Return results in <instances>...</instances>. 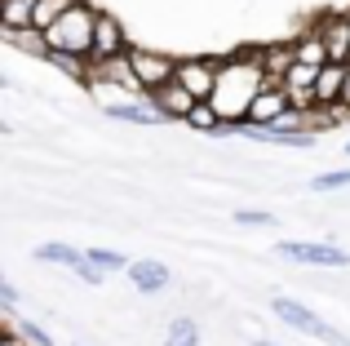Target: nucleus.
<instances>
[{"mask_svg":"<svg viewBox=\"0 0 350 346\" xmlns=\"http://www.w3.org/2000/svg\"><path fill=\"white\" fill-rule=\"evenodd\" d=\"M346 156H350V142H346Z\"/></svg>","mask_w":350,"mask_h":346,"instance_id":"29","label":"nucleus"},{"mask_svg":"<svg viewBox=\"0 0 350 346\" xmlns=\"http://www.w3.org/2000/svg\"><path fill=\"white\" fill-rule=\"evenodd\" d=\"M5 40L14 44V49H23V53H31V58H44L49 62V53H53V44H49V36L40 31V27H23V31H5Z\"/></svg>","mask_w":350,"mask_h":346,"instance_id":"18","label":"nucleus"},{"mask_svg":"<svg viewBox=\"0 0 350 346\" xmlns=\"http://www.w3.org/2000/svg\"><path fill=\"white\" fill-rule=\"evenodd\" d=\"M342 107L350 111V76H346V94H342Z\"/></svg>","mask_w":350,"mask_h":346,"instance_id":"27","label":"nucleus"},{"mask_svg":"<svg viewBox=\"0 0 350 346\" xmlns=\"http://www.w3.org/2000/svg\"><path fill=\"white\" fill-rule=\"evenodd\" d=\"M133 49L124 36V23H120L116 14H98V31H94V53H89V62H107V58H124V53Z\"/></svg>","mask_w":350,"mask_h":346,"instance_id":"7","label":"nucleus"},{"mask_svg":"<svg viewBox=\"0 0 350 346\" xmlns=\"http://www.w3.org/2000/svg\"><path fill=\"white\" fill-rule=\"evenodd\" d=\"M67 9H71V0H36V27H40V31L53 27Z\"/></svg>","mask_w":350,"mask_h":346,"instance_id":"20","label":"nucleus"},{"mask_svg":"<svg viewBox=\"0 0 350 346\" xmlns=\"http://www.w3.org/2000/svg\"><path fill=\"white\" fill-rule=\"evenodd\" d=\"M0 346H31L23 338V329H18V320L9 315V324H5V333H0Z\"/></svg>","mask_w":350,"mask_h":346,"instance_id":"25","label":"nucleus"},{"mask_svg":"<svg viewBox=\"0 0 350 346\" xmlns=\"http://www.w3.org/2000/svg\"><path fill=\"white\" fill-rule=\"evenodd\" d=\"M346 76H350V62H324V67H319V80H315V103L319 107H342Z\"/></svg>","mask_w":350,"mask_h":346,"instance_id":"12","label":"nucleus"},{"mask_svg":"<svg viewBox=\"0 0 350 346\" xmlns=\"http://www.w3.org/2000/svg\"><path fill=\"white\" fill-rule=\"evenodd\" d=\"M36 27V0H0V36Z\"/></svg>","mask_w":350,"mask_h":346,"instance_id":"16","label":"nucleus"},{"mask_svg":"<svg viewBox=\"0 0 350 346\" xmlns=\"http://www.w3.org/2000/svg\"><path fill=\"white\" fill-rule=\"evenodd\" d=\"M146 98H151V103L160 107L164 116H169V124H182V120H187V116H191V107L200 103V98L191 94V89L182 85V80H169V85L151 89V94H146Z\"/></svg>","mask_w":350,"mask_h":346,"instance_id":"9","label":"nucleus"},{"mask_svg":"<svg viewBox=\"0 0 350 346\" xmlns=\"http://www.w3.org/2000/svg\"><path fill=\"white\" fill-rule=\"evenodd\" d=\"M315 27L324 31L333 62H350V14H324Z\"/></svg>","mask_w":350,"mask_h":346,"instance_id":"13","label":"nucleus"},{"mask_svg":"<svg viewBox=\"0 0 350 346\" xmlns=\"http://www.w3.org/2000/svg\"><path fill=\"white\" fill-rule=\"evenodd\" d=\"M271 315L275 320H284L288 329H297V333H306V338H319L324 346H350V338L342 329H333V324L324 320L319 311H310V306H301L297 297H271Z\"/></svg>","mask_w":350,"mask_h":346,"instance_id":"3","label":"nucleus"},{"mask_svg":"<svg viewBox=\"0 0 350 346\" xmlns=\"http://www.w3.org/2000/svg\"><path fill=\"white\" fill-rule=\"evenodd\" d=\"M178 80L200 98V103H213V89H217V58H178Z\"/></svg>","mask_w":350,"mask_h":346,"instance_id":"8","label":"nucleus"},{"mask_svg":"<svg viewBox=\"0 0 350 346\" xmlns=\"http://www.w3.org/2000/svg\"><path fill=\"white\" fill-rule=\"evenodd\" d=\"M293 53H297V62H310V67H324V62H333V53H328V40L319 27H306V31L293 40Z\"/></svg>","mask_w":350,"mask_h":346,"instance_id":"15","label":"nucleus"},{"mask_svg":"<svg viewBox=\"0 0 350 346\" xmlns=\"http://www.w3.org/2000/svg\"><path fill=\"white\" fill-rule=\"evenodd\" d=\"M129 62H133V76L146 94L169 85V80H178V58H169V53H160V49H137L133 44V49H129Z\"/></svg>","mask_w":350,"mask_h":346,"instance_id":"5","label":"nucleus"},{"mask_svg":"<svg viewBox=\"0 0 350 346\" xmlns=\"http://www.w3.org/2000/svg\"><path fill=\"white\" fill-rule=\"evenodd\" d=\"M164 346H200V324L191 315H178V320L164 329Z\"/></svg>","mask_w":350,"mask_h":346,"instance_id":"19","label":"nucleus"},{"mask_svg":"<svg viewBox=\"0 0 350 346\" xmlns=\"http://www.w3.org/2000/svg\"><path fill=\"white\" fill-rule=\"evenodd\" d=\"M71 346H80V342H71Z\"/></svg>","mask_w":350,"mask_h":346,"instance_id":"30","label":"nucleus"},{"mask_svg":"<svg viewBox=\"0 0 350 346\" xmlns=\"http://www.w3.org/2000/svg\"><path fill=\"white\" fill-rule=\"evenodd\" d=\"M14 320H18V315H14ZM18 329H23V338L31 342V346H58V342L49 338V329H40L36 320H18Z\"/></svg>","mask_w":350,"mask_h":346,"instance_id":"23","label":"nucleus"},{"mask_svg":"<svg viewBox=\"0 0 350 346\" xmlns=\"http://www.w3.org/2000/svg\"><path fill=\"white\" fill-rule=\"evenodd\" d=\"M0 302H5V315H14V306H18V289L9 284V280H0Z\"/></svg>","mask_w":350,"mask_h":346,"instance_id":"26","label":"nucleus"},{"mask_svg":"<svg viewBox=\"0 0 350 346\" xmlns=\"http://www.w3.org/2000/svg\"><path fill=\"white\" fill-rule=\"evenodd\" d=\"M266 85V67L253 49H239L217 58V89H213V107L222 111V120H248V107H253L257 89Z\"/></svg>","mask_w":350,"mask_h":346,"instance_id":"1","label":"nucleus"},{"mask_svg":"<svg viewBox=\"0 0 350 346\" xmlns=\"http://www.w3.org/2000/svg\"><path fill=\"white\" fill-rule=\"evenodd\" d=\"M89 258H94L103 271H129V258H124V253H116V249H103V244H98V249H89Z\"/></svg>","mask_w":350,"mask_h":346,"instance_id":"22","label":"nucleus"},{"mask_svg":"<svg viewBox=\"0 0 350 346\" xmlns=\"http://www.w3.org/2000/svg\"><path fill=\"white\" fill-rule=\"evenodd\" d=\"M275 253H280L284 262H301V267H328V271L350 267V253L333 240H280Z\"/></svg>","mask_w":350,"mask_h":346,"instance_id":"4","label":"nucleus"},{"mask_svg":"<svg viewBox=\"0 0 350 346\" xmlns=\"http://www.w3.org/2000/svg\"><path fill=\"white\" fill-rule=\"evenodd\" d=\"M235 222L239 226H275V213H266V209H235Z\"/></svg>","mask_w":350,"mask_h":346,"instance_id":"24","label":"nucleus"},{"mask_svg":"<svg viewBox=\"0 0 350 346\" xmlns=\"http://www.w3.org/2000/svg\"><path fill=\"white\" fill-rule=\"evenodd\" d=\"M124 276H129V284H133L137 293H164V289L173 284V271L164 267L160 258H133Z\"/></svg>","mask_w":350,"mask_h":346,"instance_id":"10","label":"nucleus"},{"mask_svg":"<svg viewBox=\"0 0 350 346\" xmlns=\"http://www.w3.org/2000/svg\"><path fill=\"white\" fill-rule=\"evenodd\" d=\"M98 14H103V9H98L94 0H71L67 14H62L53 27H44V36H49L53 53H80V58H89V53H94Z\"/></svg>","mask_w":350,"mask_h":346,"instance_id":"2","label":"nucleus"},{"mask_svg":"<svg viewBox=\"0 0 350 346\" xmlns=\"http://www.w3.org/2000/svg\"><path fill=\"white\" fill-rule=\"evenodd\" d=\"M310 187H315V191H342V187H350V169H328V173H315V178H310Z\"/></svg>","mask_w":350,"mask_h":346,"instance_id":"21","label":"nucleus"},{"mask_svg":"<svg viewBox=\"0 0 350 346\" xmlns=\"http://www.w3.org/2000/svg\"><path fill=\"white\" fill-rule=\"evenodd\" d=\"M89 258V249H76V244H62V240H49V244H36V262H53V267H80Z\"/></svg>","mask_w":350,"mask_h":346,"instance_id":"17","label":"nucleus"},{"mask_svg":"<svg viewBox=\"0 0 350 346\" xmlns=\"http://www.w3.org/2000/svg\"><path fill=\"white\" fill-rule=\"evenodd\" d=\"M253 346H280V342H266V338H257V342H253Z\"/></svg>","mask_w":350,"mask_h":346,"instance_id":"28","label":"nucleus"},{"mask_svg":"<svg viewBox=\"0 0 350 346\" xmlns=\"http://www.w3.org/2000/svg\"><path fill=\"white\" fill-rule=\"evenodd\" d=\"M103 111L111 116V120H124V124H169V116L160 111V107L151 103V98H129V103H103Z\"/></svg>","mask_w":350,"mask_h":346,"instance_id":"11","label":"nucleus"},{"mask_svg":"<svg viewBox=\"0 0 350 346\" xmlns=\"http://www.w3.org/2000/svg\"><path fill=\"white\" fill-rule=\"evenodd\" d=\"M257 58H262V67H266L271 80H284L288 67L297 62V53H293V40H271V44H257Z\"/></svg>","mask_w":350,"mask_h":346,"instance_id":"14","label":"nucleus"},{"mask_svg":"<svg viewBox=\"0 0 350 346\" xmlns=\"http://www.w3.org/2000/svg\"><path fill=\"white\" fill-rule=\"evenodd\" d=\"M284 111H293V94H288V85H284V80H271V76H266V85L257 89L253 107H248V120H253V124H275Z\"/></svg>","mask_w":350,"mask_h":346,"instance_id":"6","label":"nucleus"}]
</instances>
